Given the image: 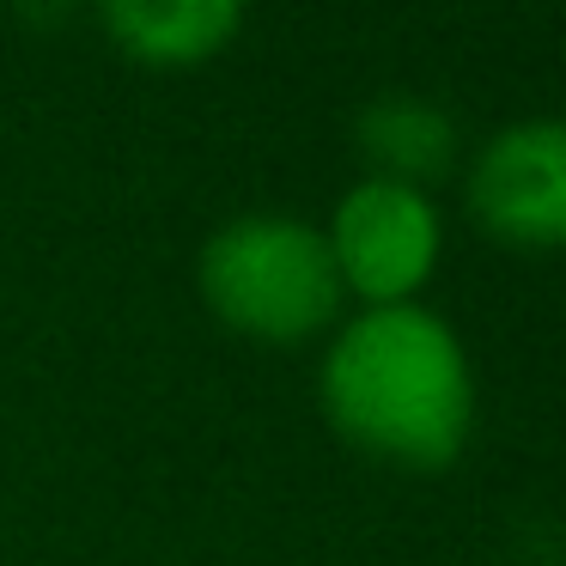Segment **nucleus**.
<instances>
[{"label": "nucleus", "mask_w": 566, "mask_h": 566, "mask_svg": "<svg viewBox=\"0 0 566 566\" xmlns=\"http://www.w3.org/2000/svg\"><path fill=\"white\" fill-rule=\"evenodd\" d=\"M323 415L354 451L390 469H451L475 432L469 347L439 311L371 305L342 323L323 354Z\"/></svg>", "instance_id": "1"}, {"label": "nucleus", "mask_w": 566, "mask_h": 566, "mask_svg": "<svg viewBox=\"0 0 566 566\" xmlns=\"http://www.w3.org/2000/svg\"><path fill=\"white\" fill-rule=\"evenodd\" d=\"M201 305L250 342L293 347L342 317V274L317 226L286 213H238L196 256Z\"/></svg>", "instance_id": "2"}, {"label": "nucleus", "mask_w": 566, "mask_h": 566, "mask_svg": "<svg viewBox=\"0 0 566 566\" xmlns=\"http://www.w3.org/2000/svg\"><path fill=\"white\" fill-rule=\"evenodd\" d=\"M342 274V293L359 305H415L444 256V213L427 189L390 184V177H359L342 189L323 232Z\"/></svg>", "instance_id": "3"}, {"label": "nucleus", "mask_w": 566, "mask_h": 566, "mask_svg": "<svg viewBox=\"0 0 566 566\" xmlns=\"http://www.w3.org/2000/svg\"><path fill=\"white\" fill-rule=\"evenodd\" d=\"M469 213L517 250H566V116L512 123L469 165Z\"/></svg>", "instance_id": "4"}, {"label": "nucleus", "mask_w": 566, "mask_h": 566, "mask_svg": "<svg viewBox=\"0 0 566 566\" xmlns=\"http://www.w3.org/2000/svg\"><path fill=\"white\" fill-rule=\"evenodd\" d=\"M98 19L140 67H201L238 38L244 0H98Z\"/></svg>", "instance_id": "5"}, {"label": "nucleus", "mask_w": 566, "mask_h": 566, "mask_svg": "<svg viewBox=\"0 0 566 566\" xmlns=\"http://www.w3.org/2000/svg\"><path fill=\"white\" fill-rule=\"evenodd\" d=\"M354 140L371 159L366 177H390V184H439L457 165V123L444 104L420 98V92H384L354 116Z\"/></svg>", "instance_id": "6"}]
</instances>
